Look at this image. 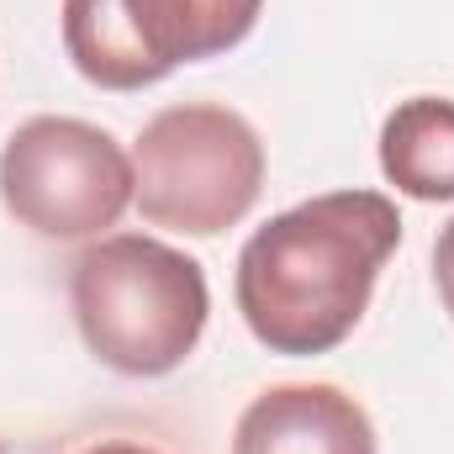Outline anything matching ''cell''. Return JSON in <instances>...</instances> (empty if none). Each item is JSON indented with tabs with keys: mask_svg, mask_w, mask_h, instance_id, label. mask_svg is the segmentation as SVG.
I'll use <instances>...</instances> for the list:
<instances>
[{
	"mask_svg": "<svg viewBox=\"0 0 454 454\" xmlns=\"http://www.w3.org/2000/svg\"><path fill=\"white\" fill-rule=\"evenodd\" d=\"M0 207L48 243L106 238L132 207V153L85 116H27L0 148Z\"/></svg>",
	"mask_w": 454,
	"mask_h": 454,
	"instance_id": "cell-4",
	"label": "cell"
},
{
	"mask_svg": "<svg viewBox=\"0 0 454 454\" xmlns=\"http://www.w3.org/2000/svg\"><path fill=\"white\" fill-rule=\"evenodd\" d=\"M380 175L412 201H454L450 96H407L380 121Z\"/></svg>",
	"mask_w": 454,
	"mask_h": 454,
	"instance_id": "cell-7",
	"label": "cell"
},
{
	"mask_svg": "<svg viewBox=\"0 0 454 454\" xmlns=\"http://www.w3.org/2000/svg\"><path fill=\"white\" fill-rule=\"evenodd\" d=\"M232 454H380L370 412L323 380L259 391L232 428Z\"/></svg>",
	"mask_w": 454,
	"mask_h": 454,
	"instance_id": "cell-6",
	"label": "cell"
},
{
	"mask_svg": "<svg viewBox=\"0 0 454 454\" xmlns=\"http://www.w3.org/2000/svg\"><path fill=\"white\" fill-rule=\"evenodd\" d=\"M69 312L106 370L159 380L196 354L212 291L185 248L148 232H106L69 270Z\"/></svg>",
	"mask_w": 454,
	"mask_h": 454,
	"instance_id": "cell-2",
	"label": "cell"
},
{
	"mask_svg": "<svg viewBox=\"0 0 454 454\" xmlns=\"http://www.w3.org/2000/svg\"><path fill=\"white\" fill-rule=\"evenodd\" d=\"M264 169V137L243 112L180 101L148 116L132 143V207L153 227L217 238L254 212Z\"/></svg>",
	"mask_w": 454,
	"mask_h": 454,
	"instance_id": "cell-3",
	"label": "cell"
},
{
	"mask_svg": "<svg viewBox=\"0 0 454 454\" xmlns=\"http://www.w3.org/2000/svg\"><path fill=\"white\" fill-rule=\"evenodd\" d=\"M402 243V212L380 191L312 196L238 248L232 301L270 354L312 359L339 348L370 312L375 280Z\"/></svg>",
	"mask_w": 454,
	"mask_h": 454,
	"instance_id": "cell-1",
	"label": "cell"
},
{
	"mask_svg": "<svg viewBox=\"0 0 454 454\" xmlns=\"http://www.w3.org/2000/svg\"><path fill=\"white\" fill-rule=\"evenodd\" d=\"M264 0H64L69 64L101 90H148L180 64L238 48Z\"/></svg>",
	"mask_w": 454,
	"mask_h": 454,
	"instance_id": "cell-5",
	"label": "cell"
},
{
	"mask_svg": "<svg viewBox=\"0 0 454 454\" xmlns=\"http://www.w3.org/2000/svg\"><path fill=\"white\" fill-rule=\"evenodd\" d=\"M80 454H159L153 444H137V439H101V444H90V450Z\"/></svg>",
	"mask_w": 454,
	"mask_h": 454,
	"instance_id": "cell-9",
	"label": "cell"
},
{
	"mask_svg": "<svg viewBox=\"0 0 454 454\" xmlns=\"http://www.w3.org/2000/svg\"><path fill=\"white\" fill-rule=\"evenodd\" d=\"M434 286H439L444 312L454 317V217L439 227V238H434Z\"/></svg>",
	"mask_w": 454,
	"mask_h": 454,
	"instance_id": "cell-8",
	"label": "cell"
}]
</instances>
